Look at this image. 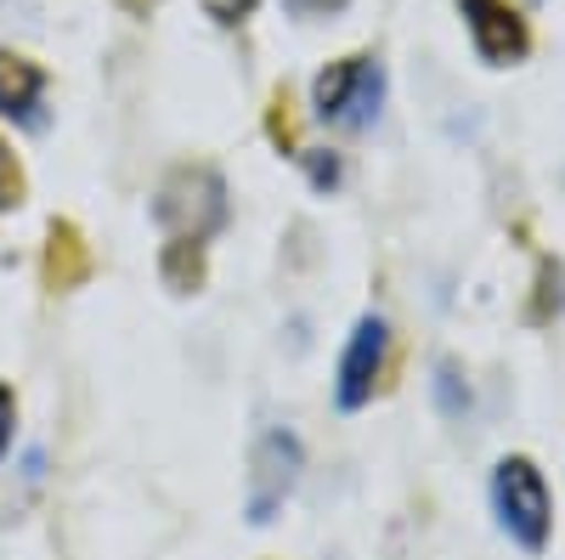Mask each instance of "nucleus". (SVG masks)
<instances>
[{"label": "nucleus", "instance_id": "nucleus-1", "mask_svg": "<svg viewBox=\"0 0 565 560\" xmlns=\"http://www.w3.org/2000/svg\"><path fill=\"white\" fill-rule=\"evenodd\" d=\"M226 215L232 204H226V181L215 165H175L153 193V221L164 226V239L210 244L226 226Z\"/></svg>", "mask_w": 565, "mask_h": 560}, {"label": "nucleus", "instance_id": "nucleus-2", "mask_svg": "<svg viewBox=\"0 0 565 560\" xmlns=\"http://www.w3.org/2000/svg\"><path fill=\"white\" fill-rule=\"evenodd\" d=\"M492 516H498V527L509 532V543H521L526 554H543V549H548L554 498H548L543 471H537L526 453L498 458V471H492Z\"/></svg>", "mask_w": 565, "mask_h": 560}, {"label": "nucleus", "instance_id": "nucleus-3", "mask_svg": "<svg viewBox=\"0 0 565 560\" xmlns=\"http://www.w3.org/2000/svg\"><path fill=\"white\" fill-rule=\"evenodd\" d=\"M385 108V68L380 57H340L311 80V114L334 130H367Z\"/></svg>", "mask_w": 565, "mask_h": 560}, {"label": "nucleus", "instance_id": "nucleus-4", "mask_svg": "<svg viewBox=\"0 0 565 560\" xmlns=\"http://www.w3.org/2000/svg\"><path fill=\"white\" fill-rule=\"evenodd\" d=\"M300 471H306V447L295 431H260L255 447H249V482H244V521L249 527H271L277 509L289 504V493L300 487Z\"/></svg>", "mask_w": 565, "mask_h": 560}, {"label": "nucleus", "instance_id": "nucleus-5", "mask_svg": "<svg viewBox=\"0 0 565 560\" xmlns=\"http://www.w3.org/2000/svg\"><path fill=\"white\" fill-rule=\"evenodd\" d=\"M385 362H391V323L380 311L356 317V329L340 351V368H334V408L340 413H362L373 402L385 380Z\"/></svg>", "mask_w": 565, "mask_h": 560}, {"label": "nucleus", "instance_id": "nucleus-6", "mask_svg": "<svg viewBox=\"0 0 565 560\" xmlns=\"http://www.w3.org/2000/svg\"><path fill=\"white\" fill-rule=\"evenodd\" d=\"M458 12L469 23V40H476L481 63L503 68V63H521L532 52V29L509 0H458Z\"/></svg>", "mask_w": 565, "mask_h": 560}, {"label": "nucleus", "instance_id": "nucleus-7", "mask_svg": "<svg viewBox=\"0 0 565 560\" xmlns=\"http://www.w3.org/2000/svg\"><path fill=\"white\" fill-rule=\"evenodd\" d=\"M0 119H12L23 130L45 125V68L18 52H0Z\"/></svg>", "mask_w": 565, "mask_h": 560}, {"label": "nucleus", "instance_id": "nucleus-8", "mask_svg": "<svg viewBox=\"0 0 565 560\" xmlns=\"http://www.w3.org/2000/svg\"><path fill=\"white\" fill-rule=\"evenodd\" d=\"M159 277H164L175 295H199V289H204V244L170 239L164 255H159Z\"/></svg>", "mask_w": 565, "mask_h": 560}, {"label": "nucleus", "instance_id": "nucleus-9", "mask_svg": "<svg viewBox=\"0 0 565 560\" xmlns=\"http://www.w3.org/2000/svg\"><path fill=\"white\" fill-rule=\"evenodd\" d=\"M295 159L306 165V176H311V187H317V193H334V187H340V176H345L340 154H322V148H300Z\"/></svg>", "mask_w": 565, "mask_h": 560}, {"label": "nucleus", "instance_id": "nucleus-10", "mask_svg": "<svg viewBox=\"0 0 565 560\" xmlns=\"http://www.w3.org/2000/svg\"><path fill=\"white\" fill-rule=\"evenodd\" d=\"M436 402H441V413H447V419H458V413L469 408V385L458 380V368H452V362H441V368H436Z\"/></svg>", "mask_w": 565, "mask_h": 560}, {"label": "nucleus", "instance_id": "nucleus-11", "mask_svg": "<svg viewBox=\"0 0 565 560\" xmlns=\"http://www.w3.org/2000/svg\"><path fill=\"white\" fill-rule=\"evenodd\" d=\"M23 204V176H18V159L7 154V142H0V210H18Z\"/></svg>", "mask_w": 565, "mask_h": 560}, {"label": "nucleus", "instance_id": "nucleus-12", "mask_svg": "<svg viewBox=\"0 0 565 560\" xmlns=\"http://www.w3.org/2000/svg\"><path fill=\"white\" fill-rule=\"evenodd\" d=\"M12 436H18V391L0 385V464L12 453Z\"/></svg>", "mask_w": 565, "mask_h": 560}, {"label": "nucleus", "instance_id": "nucleus-13", "mask_svg": "<svg viewBox=\"0 0 565 560\" xmlns=\"http://www.w3.org/2000/svg\"><path fill=\"white\" fill-rule=\"evenodd\" d=\"M199 7H204L215 23H226V29H232V23H244V18L260 7V0H199Z\"/></svg>", "mask_w": 565, "mask_h": 560}, {"label": "nucleus", "instance_id": "nucleus-14", "mask_svg": "<svg viewBox=\"0 0 565 560\" xmlns=\"http://www.w3.org/2000/svg\"><path fill=\"white\" fill-rule=\"evenodd\" d=\"M289 12H300V18H334V12H345L351 0H282Z\"/></svg>", "mask_w": 565, "mask_h": 560}]
</instances>
